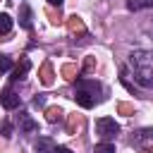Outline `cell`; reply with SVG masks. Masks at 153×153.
Wrapping results in <instances>:
<instances>
[{"mask_svg":"<svg viewBox=\"0 0 153 153\" xmlns=\"http://www.w3.org/2000/svg\"><path fill=\"white\" fill-rule=\"evenodd\" d=\"M129 65L134 72V81L143 88L153 86V53L148 50H134L129 55Z\"/></svg>","mask_w":153,"mask_h":153,"instance_id":"cell-1","label":"cell"},{"mask_svg":"<svg viewBox=\"0 0 153 153\" xmlns=\"http://www.w3.org/2000/svg\"><path fill=\"white\" fill-rule=\"evenodd\" d=\"M96 131H98V136H100V139L110 141V139H115V136H117L120 124H117L115 120H110V117H100V120H96Z\"/></svg>","mask_w":153,"mask_h":153,"instance_id":"cell-2","label":"cell"},{"mask_svg":"<svg viewBox=\"0 0 153 153\" xmlns=\"http://www.w3.org/2000/svg\"><path fill=\"white\" fill-rule=\"evenodd\" d=\"M0 103H2V108H7V110H14V108H19L22 98H19V93H14L12 88H7V91H2V96H0Z\"/></svg>","mask_w":153,"mask_h":153,"instance_id":"cell-3","label":"cell"},{"mask_svg":"<svg viewBox=\"0 0 153 153\" xmlns=\"http://www.w3.org/2000/svg\"><path fill=\"white\" fill-rule=\"evenodd\" d=\"M55 141L50 139V136H38L36 141H33V151L36 153H55Z\"/></svg>","mask_w":153,"mask_h":153,"instance_id":"cell-4","label":"cell"},{"mask_svg":"<svg viewBox=\"0 0 153 153\" xmlns=\"http://www.w3.org/2000/svg\"><path fill=\"white\" fill-rule=\"evenodd\" d=\"M29 69H31V62H29V57H22V62L12 69V81H19V79H24L26 74H29Z\"/></svg>","mask_w":153,"mask_h":153,"instance_id":"cell-5","label":"cell"},{"mask_svg":"<svg viewBox=\"0 0 153 153\" xmlns=\"http://www.w3.org/2000/svg\"><path fill=\"white\" fill-rule=\"evenodd\" d=\"M76 91H86V93H91V96L96 98V93L100 91V84L93 81V79H79V81H76Z\"/></svg>","mask_w":153,"mask_h":153,"instance_id":"cell-6","label":"cell"},{"mask_svg":"<svg viewBox=\"0 0 153 153\" xmlns=\"http://www.w3.org/2000/svg\"><path fill=\"white\" fill-rule=\"evenodd\" d=\"M151 141H153V127H146V129H141L131 136L134 146H143V143H151Z\"/></svg>","mask_w":153,"mask_h":153,"instance_id":"cell-7","label":"cell"},{"mask_svg":"<svg viewBox=\"0 0 153 153\" xmlns=\"http://www.w3.org/2000/svg\"><path fill=\"white\" fill-rule=\"evenodd\" d=\"M36 129H38V124L31 120V115L22 112V115H19V131H24V134H31V131H36Z\"/></svg>","mask_w":153,"mask_h":153,"instance_id":"cell-8","label":"cell"},{"mask_svg":"<svg viewBox=\"0 0 153 153\" xmlns=\"http://www.w3.org/2000/svg\"><path fill=\"white\" fill-rule=\"evenodd\" d=\"M74 100H76L81 108H86V110L96 105V98H93L91 93H86V91H76V93H74Z\"/></svg>","mask_w":153,"mask_h":153,"instance_id":"cell-9","label":"cell"},{"mask_svg":"<svg viewBox=\"0 0 153 153\" xmlns=\"http://www.w3.org/2000/svg\"><path fill=\"white\" fill-rule=\"evenodd\" d=\"M19 24H22V29H31V10L26 2L19 7Z\"/></svg>","mask_w":153,"mask_h":153,"instance_id":"cell-10","label":"cell"},{"mask_svg":"<svg viewBox=\"0 0 153 153\" xmlns=\"http://www.w3.org/2000/svg\"><path fill=\"white\" fill-rule=\"evenodd\" d=\"M153 7V0H127V10L139 12V10H148Z\"/></svg>","mask_w":153,"mask_h":153,"instance_id":"cell-11","label":"cell"},{"mask_svg":"<svg viewBox=\"0 0 153 153\" xmlns=\"http://www.w3.org/2000/svg\"><path fill=\"white\" fill-rule=\"evenodd\" d=\"M10 31H12V17L0 12V36H7Z\"/></svg>","mask_w":153,"mask_h":153,"instance_id":"cell-12","label":"cell"},{"mask_svg":"<svg viewBox=\"0 0 153 153\" xmlns=\"http://www.w3.org/2000/svg\"><path fill=\"white\" fill-rule=\"evenodd\" d=\"M41 81H43L45 86H50V84H53V69H50V62H45V65H43V69H41Z\"/></svg>","mask_w":153,"mask_h":153,"instance_id":"cell-13","label":"cell"},{"mask_svg":"<svg viewBox=\"0 0 153 153\" xmlns=\"http://www.w3.org/2000/svg\"><path fill=\"white\" fill-rule=\"evenodd\" d=\"M45 120H48V122L62 120V110H60V108H48V110H45Z\"/></svg>","mask_w":153,"mask_h":153,"instance_id":"cell-14","label":"cell"},{"mask_svg":"<svg viewBox=\"0 0 153 153\" xmlns=\"http://www.w3.org/2000/svg\"><path fill=\"white\" fill-rule=\"evenodd\" d=\"M67 26H69V31H84V22H81L76 14H74V17H69Z\"/></svg>","mask_w":153,"mask_h":153,"instance_id":"cell-15","label":"cell"},{"mask_svg":"<svg viewBox=\"0 0 153 153\" xmlns=\"http://www.w3.org/2000/svg\"><path fill=\"white\" fill-rule=\"evenodd\" d=\"M93 153H115V146H112L110 141H103V143H98V146L93 148Z\"/></svg>","mask_w":153,"mask_h":153,"instance_id":"cell-16","label":"cell"},{"mask_svg":"<svg viewBox=\"0 0 153 153\" xmlns=\"http://www.w3.org/2000/svg\"><path fill=\"white\" fill-rule=\"evenodd\" d=\"M141 31H143V33L153 41V17H151V19H146V22L141 24Z\"/></svg>","mask_w":153,"mask_h":153,"instance_id":"cell-17","label":"cell"},{"mask_svg":"<svg viewBox=\"0 0 153 153\" xmlns=\"http://www.w3.org/2000/svg\"><path fill=\"white\" fill-rule=\"evenodd\" d=\"M10 69H12V60L0 55V72H10Z\"/></svg>","mask_w":153,"mask_h":153,"instance_id":"cell-18","label":"cell"},{"mask_svg":"<svg viewBox=\"0 0 153 153\" xmlns=\"http://www.w3.org/2000/svg\"><path fill=\"white\" fill-rule=\"evenodd\" d=\"M62 72H65V74H67V79H72V74H74V72H76V67H72V65H67V67H65V69H62Z\"/></svg>","mask_w":153,"mask_h":153,"instance_id":"cell-19","label":"cell"},{"mask_svg":"<svg viewBox=\"0 0 153 153\" xmlns=\"http://www.w3.org/2000/svg\"><path fill=\"white\" fill-rule=\"evenodd\" d=\"M33 105H36V108H43V105H45V98H43V96H36V98H33Z\"/></svg>","mask_w":153,"mask_h":153,"instance_id":"cell-20","label":"cell"},{"mask_svg":"<svg viewBox=\"0 0 153 153\" xmlns=\"http://www.w3.org/2000/svg\"><path fill=\"white\" fill-rule=\"evenodd\" d=\"M120 112H124V115H129V112H134V110H131V105H124V103H122V105H120Z\"/></svg>","mask_w":153,"mask_h":153,"instance_id":"cell-21","label":"cell"},{"mask_svg":"<svg viewBox=\"0 0 153 153\" xmlns=\"http://www.w3.org/2000/svg\"><path fill=\"white\" fill-rule=\"evenodd\" d=\"M2 131H5V136H10V134H12V124H10V122H5V127H2Z\"/></svg>","mask_w":153,"mask_h":153,"instance_id":"cell-22","label":"cell"},{"mask_svg":"<svg viewBox=\"0 0 153 153\" xmlns=\"http://www.w3.org/2000/svg\"><path fill=\"white\" fill-rule=\"evenodd\" d=\"M55 153H72V148H67V146H57Z\"/></svg>","mask_w":153,"mask_h":153,"instance_id":"cell-23","label":"cell"},{"mask_svg":"<svg viewBox=\"0 0 153 153\" xmlns=\"http://www.w3.org/2000/svg\"><path fill=\"white\" fill-rule=\"evenodd\" d=\"M48 5H53V7H62V0H48Z\"/></svg>","mask_w":153,"mask_h":153,"instance_id":"cell-24","label":"cell"}]
</instances>
